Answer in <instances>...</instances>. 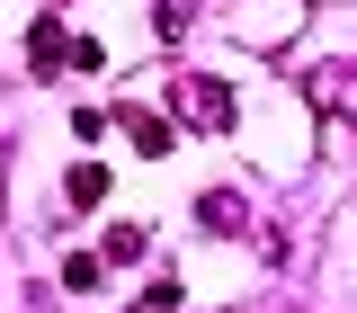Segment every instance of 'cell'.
Returning a JSON list of instances; mask_svg holds the SVG:
<instances>
[{
    "label": "cell",
    "instance_id": "obj_6",
    "mask_svg": "<svg viewBox=\"0 0 357 313\" xmlns=\"http://www.w3.org/2000/svg\"><path fill=\"white\" fill-rule=\"evenodd\" d=\"M63 197H72V206H98V197H107V170H98V161H72Z\"/></svg>",
    "mask_w": 357,
    "mask_h": 313
},
{
    "label": "cell",
    "instance_id": "obj_8",
    "mask_svg": "<svg viewBox=\"0 0 357 313\" xmlns=\"http://www.w3.org/2000/svg\"><path fill=\"white\" fill-rule=\"evenodd\" d=\"M152 27H161V36H188V27H197V0H161Z\"/></svg>",
    "mask_w": 357,
    "mask_h": 313
},
{
    "label": "cell",
    "instance_id": "obj_4",
    "mask_svg": "<svg viewBox=\"0 0 357 313\" xmlns=\"http://www.w3.org/2000/svg\"><path fill=\"white\" fill-rule=\"evenodd\" d=\"M304 89H312V108H331V117H349V108H357V72H349V63H321Z\"/></svg>",
    "mask_w": 357,
    "mask_h": 313
},
{
    "label": "cell",
    "instance_id": "obj_1",
    "mask_svg": "<svg viewBox=\"0 0 357 313\" xmlns=\"http://www.w3.org/2000/svg\"><path fill=\"white\" fill-rule=\"evenodd\" d=\"M170 108H178V126H197V134H232V89L215 72H170Z\"/></svg>",
    "mask_w": 357,
    "mask_h": 313
},
{
    "label": "cell",
    "instance_id": "obj_10",
    "mask_svg": "<svg viewBox=\"0 0 357 313\" xmlns=\"http://www.w3.org/2000/svg\"><path fill=\"white\" fill-rule=\"evenodd\" d=\"M134 313H178V277H161V286H152V296H143Z\"/></svg>",
    "mask_w": 357,
    "mask_h": 313
},
{
    "label": "cell",
    "instance_id": "obj_7",
    "mask_svg": "<svg viewBox=\"0 0 357 313\" xmlns=\"http://www.w3.org/2000/svg\"><path fill=\"white\" fill-rule=\"evenodd\" d=\"M98 260H143V224H116V233L98 242Z\"/></svg>",
    "mask_w": 357,
    "mask_h": 313
},
{
    "label": "cell",
    "instance_id": "obj_2",
    "mask_svg": "<svg viewBox=\"0 0 357 313\" xmlns=\"http://www.w3.org/2000/svg\"><path fill=\"white\" fill-rule=\"evenodd\" d=\"M27 63H36L45 81H54V72H63V63H72V36H63V18H54V9H45L36 27H27Z\"/></svg>",
    "mask_w": 357,
    "mask_h": 313
},
{
    "label": "cell",
    "instance_id": "obj_5",
    "mask_svg": "<svg viewBox=\"0 0 357 313\" xmlns=\"http://www.w3.org/2000/svg\"><path fill=\"white\" fill-rule=\"evenodd\" d=\"M197 224H206V233H250V206H241L232 188H206V197H197Z\"/></svg>",
    "mask_w": 357,
    "mask_h": 313
},
{
    "label": "cell",
    "instance_id": "obj_3",
    "mask_svg": "<svg viewBox=\"0 0 357 313\" xmlns=\"http://www.w3.org/2000/svg\"><path fill=\"white\" fill-rule=\"evenodd\" d=\"M116 126H126L134 143H143V152H152V161H161V152H170V117H161V108H143V99H126V108H116Z\"/></svg>",
    "mask_w": 357,
    "mask_h": 313
},
{
    "label": "cell",
    "instance_id": "obj_9",
    "mask_svg": "<svg viewBox=\"0 0 357 313\" xmlns=\"http://www.w3.org/2000/svg\"><path fill=\"white\" fill-rule=\"evenodd\" d=\"M98 268H107V260H98V251H72V260H63V286L81 296V286H98Z\"/></svg>",
    "mask_w": 357,
    "mask_h": 313
}]
</instances>
